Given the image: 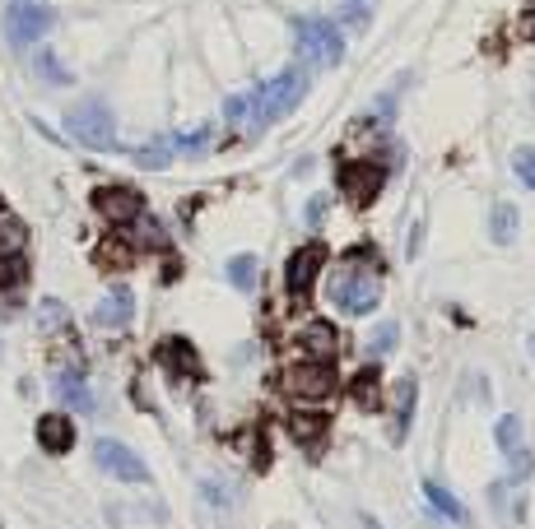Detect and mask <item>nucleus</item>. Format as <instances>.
Listing matches in <instances>:
<instances>
[{
    "instance_id": "nucleus-1",
    "label": "nucleus",
    "mask_w": 535,
    "mask_h": 529,
    "mask_svg": "<svg viewBox=\"0 0 535 529\" xmlns=\"http://www.w3.org/2000/svg\"><path fill=\"white\" fill-rule=\"evenodd\" d=\"M66 126H70V135H75L85 149H112V145H117L112 111H107V102H98V98L75 102V107L66 111Z\"/></svg>"
},
{
    "instance_id": "nucleus-2",
    "label": "nucleus",
    "mask_w": 535,
    "mask_h": 529,
    "mask_svg": "<svg viewBox=\"0 0 535 529\" xmlns=\"http://www.w3.org/2000/svg\"><path fill=\"white\" fill-rule=\"evenodd\" d=\"M331 297L344 306V312L363 316V312H372V306H378L382 278H378V269H359V260H350V269H340V274L331 278Z\"/></svg>"
},
{
    "instance_id": "nucleus-3",
    "label": "nucleus",
    "mask_w": 535,
    "mask_h": 529,
    "mask_svg": "<svg viewBox=\"0 0 535 529\" xmlns=\"http://www.w3.org/2000/svg\"><path fill=\"white\" fill-rule=\"evenodd\" d=\"M308 93V75L303 70H280L271 84H261L256 89V111H261V121H280L284 111L299 107V98Z\"/></svg>"
},
{
    "instance_id": "nucleus-4",
    "label": "nucleus",
    "mask_w": 535,
    "mask_h": 529,
    "mask_svg": "<svg viewBox=\"0 0 535 529\" xmlns=\"http://www.w3.org/2000/svg\"><path fill=\"white\" fill-rule=\"evenodd\" d=\"M293 33H299V51L317 66H340L344 61V38L331 19H299L293 23Z\"/></svg>"
},
{
    "instance_id": "nucleus-5",
    "label": "nucleus",
    "mask_w": 535,
    "mask_h": 529,
    "mask_svg": "<svg viewBox=\"0 0 535 529\" xmlns=\"http://www.w3.org/2000/svg\"><path fill=\"white\" fill-rule=\"evenodd\" d=\"M331 390H335V372H331V362H321V357L293 362V367L284 372V395L303 400V404H317V400H326Z\"/></svg>"
},
{
    "instance_id": "nucleus-6",
    "label": "nucleus",
    "mask_w": 535,
    "mask_h": 529,
    "mask_svg": "<svg viewBox=\"0 0 535 529\" xmlns=\"http://www.w3.org/2000/svg\"><path fill=\"white\" fill-rule=\"evenodd\" d=\"M382 186H387V172L378 163H344L340 167V190H344V200L359 205V209L378 200Z\"/></svg>"
},
{
    "instance_id": "nucleus-7",
    "label": "nucleus",
    "mask_w": 535,
    "mask_h": 529,
    "mask_svg": "<svg viewBox=\"0 0 535 529\" xmlns=\"http://www.w3.org/2000/svg\"><path fill=\"white\" fill-rule=\"evenodd\" d=\"M51 19H57V14H51L47 5H29V0H19V5L5 10V33H10L14 47H33L51 28Z\"/></svg>"
},
{
    "instance_id": "nucleus-8",
    "label": "nucleus",
    "mask_w": 535,
    "mask_h": 529,
    "mask_svg": "<svg viewBox=\"0 0 535 529\" xmlns=\"http://www.w3.org/2000/svg\"><path fill=\"white\" fill-rule=\"evenodd\" d=\"M94 455H98V464L112 473V479H121V483H145V479H149L145 460H140L136 451H126L121 441H98V445H94Z\"/></svg>"
},
{
    "instance_id": "nucleus-9",
    "label": "nucleus",
    "mask_w": 535,
    "mask_h": 529,
    "mask_svg": "<svg viewBox=\"0 0 535 529\" xmlns=\"http://www.w3.org/2000/svg\"><path fill=\"white\" fill-rule=\"evenodd\" d=\"M94 209L107 223H136L145 214V200L130 186H103V190H94Z\"/></svg>"
},
{
    "instance_id": "nucleus-10",
    "label": "nucleus",
    "mask_w": 535,
    "mask_h": 529,
    "mask_svg": "<svg viewBox=\"0 0 535 529\" xmlns=\"http://www.w3.org/2000/svg\"><path fill=\"white\" fill-rule=\"evenodd\" d=\"M321 260H326V251H321V246H299V251H293V256H289L284 284H289V293H293V297L312 293L317 274H321Z\"/></svg>"
},
{
    "instance_id": "nucleus-11",
    "label": "nucleus",
    "mask_w": 535,
    "mask_h": 529,
    "mask_svg": "<svg viewBox=\"0 0 535 529\" xmlns=\"http://www.w3.org/2000/svg\"><path fill=\"white\" fill-rule=\"evenodd\" d=\"M130 316H136V293L130 288H112L94 306V325H103V330H121V325H130Z\"/></svg>"
},
{
    "instance_id": "nucleus-12",
    "label": "nucleus",
    "mask_w": 535,
    "mask_h": 529,
    "mask_svg": "<svg viewBox=\"0 0 535 529\" xmlns=\"http://www.w3.org/2000/svg\"><path fill=\"white\" fill-rule=\"evenodd\" d=\"M158 362H164L168 372H177V376H201V357L186 339H164L158 344Z\"/></svg>"
},
{
    "instance_id": "nucleus-13",
    "label": "nucleus",
    "mask_w": 535,
    "mask_h": 529,
    "mask_svg": "<svg viewBox=\"0 0 535 529\" xmlns=\"http://www.w3.org/2000/svg\"><path fill=\"white\" fill-rule=\"evenodd\" d=\"M136 242H126V237H103L98 242V251H94V260L103 265V269H130L136 265Z\"/></svg>"
},
{
    "instance_id": "nucleus-14",
    "label": "nucleus",
    "mask_w": 535,
    "mask_h": 529,
    "mask_svg": "<svg viewBox=\"0 0 535 529\" xmlns=\"http://www.w3.org/2000/svg\"><path fill=\"white\" fill-rule=\"evenodd\" d=\"M38 441H42V451L61 455V451H70V445H75V428L66 423L61 413H47L42 423H38Z\"/></svg>"
},
{
    "instance_id": "nucleus-15",
    "label": "nucleus",
    "mask_w": 535,
    "mask_h": 529,
    "mask_svg": "<svg viewBox=\"0 0 535 529\" xmlns=\"http://www.w3.org/2000/svg\"><path fill=\"white\" fill-rule=\"evenodd\" d=\"M299 344L312 353V357H321V362H331L335 357V330L326 325V321H312V325H303V334H299Z\"/></svg>"
},
{
    "instance_id": "nucleus-16",
    "label": "nucleus",
    "mask_w": 535,
    "mask_h": 529,
    "mask_svg": "<svg viewBox=\"0 0 535 529\" xmlns=\"http://www.w3.org/2000/svg\"><path fill=\"white\" fill-rule=\"evenodd\" d=\"M424 497H428V507H433L442 520H451V525H466V507H461V501L451 497L442 483H433V479H428V483H424Z\"/></svg>"
},
{
    "instance_id": "nucleus-17",
    "label": "nucleus",
    "mask_w": 535,
    "mask_h": 529,
    "mask_svg": "<svg viewBox=\"0 0 535 529\" xmlns=\"http://www.w3.org/2000/svg\"><path fill=\"white\" fill-rule=\"evenodd\" d=\"M51 385H57V395H61L70 409H79V413H89V409H94V395H89V385L79 381V376H70V372H57V381H51Z\"/></svg>"
},
{
    "instance_id": "nucleus-18",
    "label": "nucleus",
    "mask_w": 535,
    "mask_h": 529,
    "mask_svg": "<svg viewBox=\"0 0 535 529\" xmlns=\"http://www.w3.org/2000/svg\"><path fill=\"white\" fill-rule=\"evenodd\" d=\"M410 413H415V376L396 381V441L410 432Z\"/></svg>"
},
{
    "instance_id": "nucleus-19",
    "label": "nucleus",
    "mask_w": 535,
    "mask_h": 529,
    "mask_svg": "<svg viewBox=\"0 0 535 529\" xmlns=\"http://www.w3.org/2000/svg\"><path fill=\"white\" fill-rule=\"evenodd\" d=\"M350 395H354V404H359V409H378V404H382V381H378V372L354 376Z\"/></svg>"
},
{
    "instance_id": "nucleus-20",
    "label": "nucleus",
    "mask_w": 535,
    "mask_h": 529,
    "mask_svg": "<svg viewBox=\"0 0 535 529\" xmlns=\"http://www.w3.org/2000/svg\"><path fill=\"white\" fill-rule=\"evenodd\" d=\"M23 242H29V228H23L19 218H5V214H0V256H19Z\"/></svg>"
},
{
    "instance_id": "nucleus-21",
    "label": "nucleus",
    "mask_w": 535,
    "mask_h": 529,
    "mask_svg": "<svg viewBox=\"0 0 535 529\" xmlns=\"http://www.w3.org/2000/svg\"><path fill=\"white\" fill-rule=\"evenodd\" d=\"M494 436H498V451H503V455H513V451H522V418H517V413H507V418H498V428H494Z\"/></svg>"
},
{
    "instance_id": "nucleus-22",
    "label": "nucleus",
    "mask_w": 535,
    "mask_h": 529,
    "mask_svg": "<svg viewBox=\"0 0 535 529\" xmlns=\"http://www.w3.org/2000/svg\"><path fill=\"white\" fill-rule=\"evenodd\" d=\"M173 154H177L173 139H154V145L136 149V163H140V167H168V163H173Z\"/></svg>"
},
{
    "instance_id": "nucleus-23",
    "label": "nucleus",
    "mask_w": 535,
    "mask_h": 529,
    "mask_svg": "<svg viewBox=\"0 0 535 529\" xmlns=\"http://www.w3.org/2000/svg\"><path fill=\"white\" fill-rule=\"evenodd\" d=\"M489 228H494V242H513L517 237V209L513 205H494Z\"/></svg>"
},
{
    "instance_id": "nucleus-24",
    "label": "nucleus",
    "mask_w": 535,
    "mask_h": 529,
    "mask_svg": "<svg viewBox=\"0 0 535 529\" xmlns=\"http://www.w3.org/2000/svg\"><path fill=\"white\" fill-rule=\"evenodd\" d=\"M396 344H400V325H396V321H382L378 330H372V334H368V353H372V357H382V353H391Z\"/></svg>"
},
{
    "instance_id": "nucleus-25",
    "label": "nucleus",
    "mask_w": 535,
    "mask_h": 529,
    "mask_svg": "<svg viewBox=\"0 0 535 529\" xmlns=\"http://www.w3.org/2000/svg\"><path fill=\"white\" fill-rule=\"evenodd\" d=\"M224 111H228V121H233V126H243V130H247L252 121H261V111H256V93H247V98H228V107H224Z\"/></svg>"
},
{
    "instance_id": "nucleus-26",
    "label": "nucleus",
    "mask_w": 535,
    "mask_h": 529,
    "mask_svg": "<svg viewBox=\"0 0 535 529\" xmlns=\"http://www.w3.org/2000/svg\"><path fill=\"white\" fill-rule=\"evenodd\" d=\"M70 321V312H66V302H57V297H47L42 306H38V325L42 330H61Z\"/></svg>"
},
{
    "instance_id": "nucleus-27",
    "label": "nucleus",
    "mask_w": 535,
    "mask_h": 529,
    "mask_svg": "<svg viewBox=\"0 0 535 529\" xmlns=\"http://www.w3.org/2000/svg\"><path fill=\"white\" fill-rule=\"evenodd\" d=\"M228 278H233V288H252L256 284V260L252 256H233L228 260Z\"/></svg>"
},
{
    "instance_id": "nucleus-28",
    "label": "nucleus",
    "mask_w": 535,
    "mask_h": 529,
    "mask_svg": "<svg viewBox=\"0 0 535 529\" xmlns=\"http://www.w3.org/2000/svg\"><path fill=\"white\" fill-rule=\"evenodd\" d=\"M33 66H38V75L51 79V84H70V70L57 61V51H38V61H33Z\"/></svg>"
},
{
    "instance_id": "nucleus-29",
    "label": "nucleus",
    "mask_w": 535,
    "mask_h": 529,
    "mask_svg": "<svg viewBox=\"0 0 535 529\" xmlns=\"http://www.w3.org/2000/svg\"><path fill=\"white\" fill-rule=\"evenodd\" d=\"M289 428H293V436H299L303 445H312V441L321 436V418H308V413H299V418H293Z\"/></svg>"
},
{
    "instance_id": "nucleus-30",
    "label": "nucleus",
    "mask_w": 535,
    "mask_h": 529,
    "mask_svg": "<svg viewBox=\"0 0 535 529\" xmlns=\"http://www.w3.org/2000/svg\"><path fill=\"white\" fill-rule=\"evenodd\" d=\"M513 172L535 190V149H517V154H513Z\"/></svg>"
},
{
    "instance_id": "nucleus-31",
    "label": "nucleus",
    "mask_w": 535,
    "mask_h": 529,
    "mask_svg": "<svg viewBox=\"0 0 535 529\" xmlns=\"http://www.w3.org/2000/svg\"><path fill=\"white\" fill-rule=\"evenodd\" d=\"M177 149H186V154H201L205 145H214V130L205 126V130H196V135H182V139H173Z\"/></svg>"
},
{
    "instance_id": "nucleus-32",
    "label": "nucleus",
    "mask_w": 535,
    "mask_h": 529,
    "mask_svg": "<svg viewBox=\"0 0 535 529\" xmlns=\"http://www.w3.org/2000/svg\"><path fill=\"white\" fill-rule=\"evenodd\" d=\"M19 278H23V265L14 256H0V288H14Z\"/></svg>"
},
{
    "instance_id": "nucleus-33",
    "label": "nucleus",
    "mask_w": 535,
    "mask_h": 529,
    "mask_svg": "<svg viewBox=\"0 0 535 529\" xmlns=\"http://www.w3.org/2000/svg\"><path fill=\"white\" fill-rule=\"evenodd\" d=\"M507 460H513V483H526V479H531V469H535V460H531L526 451H513Z\"/></svg>"
},
{
    "instance_id": "nucleus-34",
    "label": "nucleus",
    "mask_w": 535,
    "mask_h": 529,
    "mask_svg": "<svg viewBox=\"0 0 535 529\" xmlns=\"http://www.w3.org/2000/svg\"><path fill=\"white\" fill-rule=\"evenodd\" d=\"M321 218H326V195H312V200H308V223L317 228Z\"/></svg>"
},
{
    "instance_id": "nucleus-35",
    "label": "nucleus",
    "mask_w": 535,
    "mask_h": 529,
    "mask_svg": "<svg viewBox=\"0 0 535 529\" xmlns=\"http://www.w3.org/2000/svg\"><path fill=\"white\" fill-rule=\"evenodd\" d=\"M419 246H424V228L415 223V233H410V251H406V256H419Z\"/></svg>"
},
{
    "instance_id": "nucleus-36",
    "label": "nucleus",
    "mask_w": 535,
    "mask_h": 529,
    "mask_svg": "<svg viewBox=\"0 0 535 529\" xmlns=\"http://www.w3.org/2000/svg\"><path fill=\"white\" fill-rule=\"evenodd\" d=\"M359 525H363V529H382V525H378V520H372V516H368V511H363V516H359Z\"/></svg>"
},
{
    "instance_id": "nucleus-37",
    "label": "nucleus",
    "mask_w": 535,
    "mask_h": 529,
    "mask_svg": "<svg viewBox=\"0 0 535 529\" xmlns=\"http://www.w3.org/2000/svg\"><path fill=\"white\" fill-rule=\"evenodd\" d=\"M531 357H535V339H531Z\"/></svg>"
},
{
    "instance_id": "nucleus-38",
    "label": "nucleus",
    "mask_w": 535,
    "mask_h": 529,
    "mask_svg": "<svg viewBox=\"0 0 535 529\" xmlns=\"http://www.w3.org/2000/svg\"><path fill=\"white\" fill-rule=\"evenodd\" d=\"M0 214H5V200H0Z\"/></svg>"
}]
</instances>
